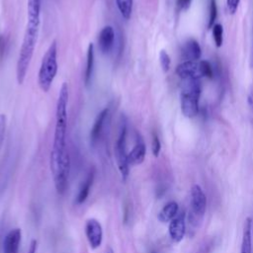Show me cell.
<instances>
[{"label": "cell", "instance_id": "6da1fadb", "mask_svg": "<svg viewBox=\"0 0 253 253\" xmlns=\"http://www.w3.org/2000/svg\"><path fill=\"white\" fill-rule=\"evenodd\" d=\"M49 165L56 192L62 195L67 189L70 172V158L66 145L52 144Z\"/></svg>", "mask_w": 253, "mask_h": 253}, {"label": "cell", "instance_id": "7a4b0ae2", "mask_svg": "<svg viewBox=\"0 0 253 253\" xmlns=\"http://www.w3.org/2000/svg\"><path fill=\"white\" fill-rule=\"evenodd\" d=\"M39 28L40 27L38 26L27 25V29L24 35L16 65V77L19 84H23V82L25 81L27 71L29 69L36 47L39 35Z\"/></svg>", "mask_w": 253, "mask_h": 253}, {"label": "cell", "instance_id": "3957f363", "mask_svg": "<svg viewBox=\"0 0 253 253\" xmlns=\"http://www.w3.org/2000/svg\"><path fill=\"white\" fill-rule=\"evenodd\" d=\"M69 99L68 85L63 82L59 90L56 110H55V128L53 143L55 145H66V132H67V106Z\"/></svg>", "mask_w": 253, "mask_h": 253}, {"label": "cell", "instance_id": "277c9868", "mask_svg": "<svg viewBox=\"0 0 253 253\" xmlns=\"http://www.w3.org/2000/svg\"><path fill=\"white\" fill-rule=\"evenodd\" d=\"M57 43L53 41L45 51L38 74V83L42 91L48 92L57 73Z\"/></svg>", "mask_w": 253, "mask_h": 253}, {"label": "cell", "instance_id": "5b68a950", "mask_svg": "<svg viewBox=\"0 0 253 253\" xmlns=\"http://www.w3.org/2000/svg\"><path fill=\"white\" fill-rule=\"evenodd\" d=\"M202 86L200 80H186L180 95L182 114L186 118H194L199 113V101Z\"/></svg>", "mask_w": 253, "mask_h": 253}, {"label": "cell", "instance_id": "8992f818", "mask_svg": "<svg viewBox=\"0 0 253 253\" xmlns=\"http://www.w3.org/2000/svg\"><path fill=\"white\" fill-rule=\"evenodd\" d=\"M176 73L183 81H186L200 80L203 77L212 78L214 71L212 65L208 60H187L177 66Z\"/></svg>", "mask_w": 253, "mask_h": 253}, {"label": "cell", "instance_id": "52a82bcc", "mask_svg": "<svg viewBox=\"0 0 253 253\" xmlns=\"http://www.w3.org/2000/svg\"><path fill=\"white\" fill-rule=\"evenodd\" d=\"M126 121L124 119L121 122L119 135L115 144V156L123 181H126L129 174V164L127 160L128 152H126Z\"/></svg>", "mask_w": 253, "mask_h": 253}, {"label": "cell", "instance_id": "ba28073f", "mask_svg": "<svg viewBox=\"0 0 253 253\" xmlns=\"http://www.w3.org/2000/svg\"><path fill=\"white\" fill-rule=\"evenodd\" d=\"M190 211H189V223L197 226L198 221H201L205 215L207 210V197L198 184H195L191 188V202H190Z\"/></svg>", "mask_w": 253, "mask_h": 253}, {"label": "cell", "instance_id": "9c48e42d", "mask_svg": "<svg viewBox=\"0 0 253 253\" xmlns=\"http://www.w3.org/2000/svg\"><path fill=\"white\" fill-rule=\"evenodd\" d=\"M85 235L91 249H97L103 242V228L99 220L89 218L85 223Z\"/></svg>", "mask_w": 253, "mask_h": 253}, {"label": "cell", "instance_id": "30bf717a", "mask_svg": "<svg viewBox=\"0 0 253 253\" xmlns=\"http://www.w3.org/2000/svg\"><path fill=\"white\" fill-rule=\"evenodd\" d=\"M169 236L172 241L178 243L182 241L186 234V212L179 211L177 215L169 222L168 226Z\"/></svg>", "mask_w": 253, "mask_h": 253}, {"label": "cell", "instance_id": "8fae6325", "mask_svg": "<svg viewBox=\"0 0 253 253\" xmlns=\"http://www.w3.org/2000/svg\"><path fill=\"white\" fill-rule=\"evenodd\" d=\"M22 231L20 228L10 230L3 240V253H19Z\"/></svg>", "mask_w": 253, "mask_h": 253}, {"label": "cell", "instance_id": "7c38bea8", "mask_svg": "<svg viewBox=\"0 0 253 253\" xmlns=\"http://www.w3.org/2000/svg\"><path fill=\"white\" fill-rule=\"evenodd\" d=\"M115 31L112 26L104 27L98 37V46L103 53H108L114 46Z\"/></svg>", "mask_w": 253, "mask_h": 253}, {"label": "cell", "instance_id": "4fadbf2b", "mask_svg": "<svg viewBox=\"0 0 253 253\" xmlns=\"http://www.w3.org/2000/svg\"><path fill=\"white\" fill-rule=\"evenodd\" d=\"M146 155V146L141 139V137H137L136 142L132 149L127 153L128 164L130 165H139L144 161Z\"/></svg>", "mask_w": 253, "mask_h": 253}, {"label": "cell", "instance_id": "5bb4252c", "mask_svg": "<svg viewBox=\"0 0 253 253\" xmlns=\"http://www.w3.org/2000/svg\"><path fill=\"white\" fill-rule=\"evenodd\" d=\"M182 54L185 58V61H198L200 60L202 55V48L196 40L190 39L184 43L182 48Z\"/></svg>", "mask_w": 253, "mask_h": 253}, {"label": "cell", "instance_id": "9a60e30c", "mask_svg": "<svg viewBox=\"0 0 253 253\" xmlns=\"http://www.w3.org/2000/svg\"><path fill=\"white\" fill-rule=\"evenodd\" d=\"M108 115H109V109L108 108H105L104 110H102L97 115V117L94 121L93 126L91 128V132H90V140H91L92 144H95L98 141V139L101 135L103 126H104V123H105Z\"/></svg>", "mask_w": 253, "mask_h": 253}, {"label": "cell", "instance_id": "2e32d148", "mask_svg": "<svg viewBox=\"0 0 253 253\" xmlns=\"http://www.w3.org/2000/svg\"><path fill=\"white\" fill-rule=\"evenodd\" d=\"M252 218L247 217L243 226L240 253H252Z\"/></svg>", "mask_w": 253, "mask_h": 253}, {"label": "cell", "instance_id": "e0dca14e", "mask_svg": "<svg viewBox=\"0 0 253 253\" xmlns=\"http://www.w3.org/2000/svg\"><path fill=\"white\" fill-rule=\"evenodd\" d=\"M28 24L40 27L41 20V0H28L27 4Z\"/></svg>", "mask_w": 253, "mask_h": 253}, {"label": "cell", "instance_id": "ac0fdd59", "mask_svg": "<svg viewBox=\"0 0 253 253\" xmlns=\"http://www.w3.org/2000/svg\"><path fill=\"white\" fill-rule=\"evenodd\" d=\"M179 212V205L175 201L168 202L158 212L157 218L160 222H170Z\"/></svg>", "mask_w": 253, "mask_h": 253}, {"label": "cell", "instance_id": "d6986e66", "mask_svg": "<svg viewBox=\"0 0 253 253\" xmlns=\"http://www.w3.org/2000/svg\"><path fill=\"white\" fill-rule=\"evenodd\" d=\"M94 181V173L93 172H89L86 179L84 180V182L81 184L78 194L76 196V201L75 203L77 205H82L88 198L89 193H90V189L92 187Z\"/></svg>", "mask_w": 253, "mask_h": 253}, {"label": "cell", "instance_id": "ffe728a7", "mask_svg": "<svg viewBox=\"0 0 253 253\" xmlns=\"http://www.w3.org/2000/svg\"><path fill=\"white\" fill-rule=\"evenodd\" d=\"M94 67V44L92 42L89 43L87 49V60H86V69L84 74V82L85 85H88L91 81L92 73Z\"/></svg>", "mask_w": 253, "mask_h": 253}, {"label": "cell", "instance_id": "44dd1931", "mask_svg": "<svg viewBox=\"0 0 253 253\" xmlns=\"http://www.w3.org/2000/svg\"><path fill=\"white\" fill-rule=\"evenodd\" d=\"M117 7L125 20H128L132 13L133 0H116Z\"/></svg>", "mask_w": 253, "mask_h": 253}, {"label": "cell", "instance_id": "7402d4cb", "mask_svg": "<svg viewBox=\"0 0 253 253\" xmlns=\"http://www.w3.org/2000/svg\"><path fill=\"white\" fill-rule=\"evenodd\" d=\"M212 30V39L216 47H220L223 42V28L220 24H214L211 28Z\"/></svg>", "mask_w": 253, "mask_h": 253}, {"label": "cell", "instance_id": "603a6c76", "mask_svg": "<svg viewBox=\"0 0 253 253\" xmlns=\"http://www.w3.org/2000/svg\"><path fill=\"white\" fill-rule=\"evenodd\" d=\"M217 17V6L215 0H211L210 3V16H209V23H208V28L211 29L214 25V22Z\"/></svg>", "mask_w": 253, "mask_h": 253}, {"label": "cell", "instance_id": "cb8c5ba5", "mask_svg": "<svg viewBox=\"0 0 253 253\" xmlns=\"http://www.w3.org/2000/svg\"><path fill=\"white\" fill-rule=\"evenodd\" d=\"M159 61H160L162 70L164 72H168L170 69V65H171V58H170L169 54L163 49L159 53Z\"/></svg>", "mask_w": 253, "mask_h": 253}, {"label": "cell", "instance_id": "d4e9b609", "mask_svg": "<svg viewBox=\"0 0 253 253\" xmlns=\"http://www.w3.org/2000/svg\"><path fill=\"white\" fill-rule=\"evenodd\" d=\"M151 150H152V154L155 157H158L160 150H161V142L159 139V136L156 132L152 133V140H151Z\"/></svg>", "mask_w": 253, "mask_h": 253}, {"label": "cell", "instance_id": "484cf974", "mask_svg": "<svg viewBox=\"0 0 253 253\" xmlns=\"http://www.w3.org/2000/svg\"><path fill=\"white\" fill-rule=\"evenodd\" d=\"M240 0H226L227 11L230 15H234L237 12Z\"/></svg>", "mask_w": 253, "mask_h": 253}, {"label": "cell", "instance_id": "4316f807", "mask_svg": "<svg viewBox=\"0 0 253 253\" xmlns=\"http://www.w3.org/2000/svg\"><path fill=\"white\" fill-rule=\"evenodd\" d=\"M5 128H6V117L5 115H0V146L3 142L4 134H5Z\"/></svg>", "mask_w": 253, "mask_h": 253}, {"label": "cell", "instance_id": "83f0119b", "mask_svg": "<svg viewBox=\"0 0 253 253\" xmlns=\"http://www.w3.org/2000/svg\"><path fill=\"white\" fill-rule=\"evenodd\" d=\"M192 1L193 0H177V3L182 10H187L191 6Z\"/></svg>", "mask_w": 253, "mask_h": 253}, {"label": "cell", "instance_id": "f1b7e54d", "mask_svg": "<svg viewBox=\"0 0 253 253\" xmlns=\"http://www.w3.org/2000/svg\"><path fill=\"white\" fill-rule=\"evenodd\" d=\"M248 105H249L250 115L252 117V122H253V90H251L248 95Z\"/></svg>", "mask_w": 253, "mask_h": 253}, {"label": "cell", "instance_id": "f546056e", "mask_svg": "<svg viewBox=\"0 0 253 253\" xmlns=\"http://www.w3.org/2000/svg\"><path fill=\"white\" fill-rule=\"evenodd\" d=\"M37 248H38V241L36 239H34L30 243V247H29L28 253H36L37 252Z\"/></svg>", "mask_w": 253, "mask_h": 253}, {"label": "cell", "instance_id": "4dcf8cb0", "mask_svg": "<svg viewBox=\"0 0 253 253\" xmlns=\"http://www.w3.org/2000/svg\"><path fill=\"white\" fill-rule=\"evenodd\" d=\"M4 49V39L0 36V52H2Z\"/></svg>", "mask_w": 253, "mask_h": 253}, {"label": "cell", "instance_id": "1f68e13d", "mask_svg": "<svg viewBox=\"0 0 253 253\" xmlns=\"http://www.w3.org/2000/svg\"><path fill=\"white\" fill-rule=\"evenodd\" d=\"M104 253H114V251H113V249L111 247H107Z\"/></svg>", "mask_w": 253, "mask_h": 253}, {"label": "cell", "instance_id": "d6a6232c", "mask_svg": "<svg viewBox=\"0 0 253 253\" xmlns=\"http://www.w3.org/2000/svg\"><path fill=\"white\" fill-rule=\"evenodd\" d=\"M151 253H155V252H151Z\"/></svg>", "mask_w": 253, "mask_h": 253}]
</instances>
